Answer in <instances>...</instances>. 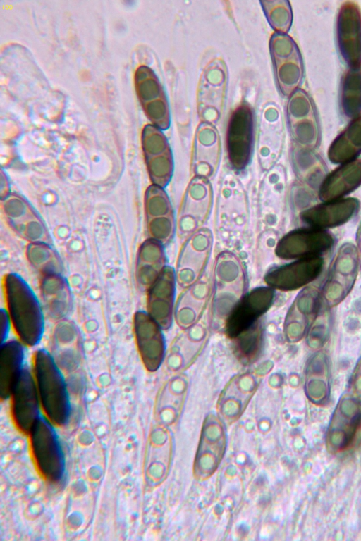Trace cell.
Here are the masks:
<instances>
[{"label":"cell","instance_id":"obj_1","mask_svg":"<svg viewBox=\"0 0 361 541\" xmlns=\"http://www.w3.org/2000/svg\"><path fill=\"white\" fill-rule=\"evenodd\" d=\"M4 285L6 311L20 341L27 346L37 345L44 330V314L37 296L16 273L7 274Z\"/></svg>","mask_w":361,"mask_h":541},{"label":"cell","instance_id":"obj_2","mask_svg":"<svg viewBox=\"0 0 361 541\" xmlns=\"http://www.w3.org/2000/svg\"><path fill=\"white\" fill-rule=\"evenodd\" d=\"M212 285L211 325L215 330H220L224 328L247 287L244 267L234 254L226 251L218 255Z\"/></svg>","mask_w":361,"mask_h":541},{"label":"cell","instance_id":"obj_3","mask_svg":"<svg viewBox=\"0 0 361 541\" xmlns=\"http://www.w3.org/2000/svg\"><path fill=\"white\" fill-rule=\"evenodd\" d=\"M34 377L41 405L49 421L62 425L67 423L71 405L63 376L51 354L39 349L34 357Z\"/></svg>","mask_w":361,"mask_h":541},{"label":"cell","instance_id":"obj_4","mask_svg":"<svg viewBox=\"0 0 361 541\" xmlns=\"http://www.w3.org/2000/svg\"><path fill=\"white\" fill-rule=\"evenodd\" d=\"M360 270L357 247L350 242L343 243L329 268L321 295L327 307L340 304L353 289Z\"/></svg>","mask_w":361,"mask_h":541},{"label":"cell","instance_id":"obj_5","mask_svg":"<svg viewBox=\"0 0 361 541\" xmlns=\"http://www.w3.org/2000/svg\"><path fill=\"white\" fill-rule=\"evenodd\" d=\"M269 49L279 91L283 96L290 97L303 79L304 66L300 50L289 35L277 32L270 39Z\"/></svg>","mask_w":361,"mask_h":541},{"label":"cell","instance_id":"obj_6","mask_svg":"<svg viewBox=\"0 0 361 541\" xmlns=\"http://www.w3.org/2000/svg\"><path fill=\"white\" fill-rule=\"evenodd\" d=\"M29 434L34 459L41 474L50 482H59L64 473V457L51 424L39 416Z\"/></svg>","mask_w":361,"mask_h":541},{"label":"cell","instance_id":"obj_7","mask_svg":"<svg viewBox=\"0 0 361 541\" xmlns=\"http://www.w3.org/2000/svg\"><path fill=\"white\" fill-rule=\"evenodd\" d=\"M212 187L207 178L195 176L184 194L177 219L180 237H190L202 229L212 206Z\"/></svg>","mask_w":361,"mask_h":541},{"label":"cell","instance_id":"obj_8","mask_svg":"<svg viewBox=\"0 0 361 541\" xmlns=\"http://www.w3.org/2000/svg\"><path fill=\"white\" fill-rule=\"evenodd\" d=\"M286 118L293 143L312 149L319 146V120L314 104L306 92L298 89L289 97Z\"/></svg>","mask_w":361,"mask_h":541},{"label":"cell","instance_id":"obj_9","mask_svg":"<svg viewBox=\"0 0 361 541\" xmlns=\"http://www.w3.org/2000/svg\"><path fill=\"white\" fill-rule=\"evenodd\" d=\"M255 116L247 104L238 106L231 113L227 126L226 147L231 166L243 170L249 163L255 140Z\"/></svg>","mask_w":361,"mask_h":541},{"label":"cell","instance_id":"obj_10","mask_svg":"<svg viewBox=\"0 0 361 541\" xmlns=\"http://www.w3.org/2000/svg\"><path fill=\"white\" fill-rule=\"evenodd\" d=\"M212 248V235L208 229L202 228L187 238L179 251L175 271L179 287L186 288L203 275Z\"/></svg>","mask_w":361,"mask_h":541},{"label":"cell","instance_id":"obj_11","mask_svg":"<svg viewBox=\"0 0 361 541\" xmlns=\"http://www.w3.org/2000/svg\"><path fill=\"white\" fill-rule=\"evenodd\" d=\"M211 325L207 316L175 337L164 358L170 371L180 373L196 361L209 340Z\"/></svg>","mask_w":361,"mask_h":541},{"label":"cell","instance_id":"obj_12","mask_svg":"<svg viewBox=\"0 0 361 541\" xmlns=\"http://www.w3.org/2000/svg\"><path fill=\"white\" fill-rule=\"evenodd\" d=\"M336 237L327 230L300 228L290 231L278 242L275 253L281 259H299L321 256L330 250Z\"/></svg>","mask_w":361,"mask_h":541},{"label":"cell","instance_id":"obj_13","mask_svg":"<svg viewBox=\"0 0 361 541\" xmlns=\"http://www.w3.org/2000/svg\"><path fill=\"white\" fill-rule=\"evenodd\" d=\"M1 208L6 221L21 237L30 243L51 244L50 235L44 222L23 197L8 194L1 199Z\"/></svg>","mask_w":361,"mask_h":541},{"label":"cell","instance_id":"obj_14","mask_svg":"<svg viewBox=\"0 0 361 541\" xmlns=\"http://www.w3.org/2000/svg\"><path fill=\"white\" fill-rule=\"evenodd\" d=\"M135 87L142 108L152 124L160 130L170 125V111L164 89L148 67H139L135 74Z\"/></svg>","mask_w":361,"mask_h":541},{"label":"cell","instance_id":"obj_15","mask_svg":"<svg viewBox=\"0 0 361 541\" xmlns=\"http://www.w3.org/2000/svg\"><path fill=\"white\" fill-rule=\"evenodd\" d=\"M141 142L153 185L164 187L171 178L173 168L172 152L165 135L154 125H147L142 132Z\"/></svg>","mask_w":361,"mask_h":541},{"label":"cell","instance_id":"obj_16","mask_svg":"<svg viewBox=\"0 0 361 541\" xmlns=\"http://www.w3.org/2000/svg\"><path fill=\"white\" fill-rule=\"evenodd\" d=\"M11 412L17 427L30 433L39 417V397L35 377L25 366L17 378L10 394Z\"/></svg>","mask_w":361,"mask_h":541},{"label":"cell","instance_id":"obj_17","mask_svg":"<svg viewBox=\"0 0 361 541\" xmlns=\"http://www.w3.org/2000/svg\"><path fill=\"white\" fill-rule=\"evenodd\" d=\"M339 52L350 68L361 66V11L353 1L341 6L336 20Z\"/></svg>","mask_w":361,"mask_h":541},{"label":"cell","instance_id":"obj_18","mask_svg":"<svg viewBox=\"0 0 361 541\" xmlns=\"http://www.w3.org/2000/svg\"><path fill=\"white\" fill-rule=\"evenodd\" d=\"M226 87V67L222 61L211 62L203 72L198 89V109L204 123L212 124L219 117Z\"/></svg>","mask_w":361,"mask_h":541},{"label":"cell","instance_id":"obj_19","mask_svg":"<svg viewBox=\"0 0 361 541\" xmlns=\"http://www.w3.org/2000/svg\"><path fill=\"white\" fill-rule=\"evenodd\" d=\"M145 211L150 238L162 244L169 242L176 230V221L170 200L163 187L152 185L145 195Z\"/></svg>","mask_w":361,"mask_h":541},{"label":"cell","instance_id":"obj_20","mask_svg":"<svg viewBox=\"0 0 361 541\" xmlns=\"http://www.w3.org/2000/svg\"><path fill=\"white\" fill-rule=\"evenodd\" d=\"M321 292L314 285L304 287L295 297L285 318L283 333L286 340L295 343L309 330L319 309Z\"/></svg>","mask_w":361,"mask_h":541},{"label":"cell","instance_id":"obj_21","mask_svg":"<svg viewBox=\"0 0 361 541\" xmlns=\"http://www.w3.org/2000/svg\"><path fill=\"white\" fill-rule=\"evenodd\" d=\"M324 266V260L321 256L305 257L269 270L264 280L273 289L294 290L314 281Z\"/></svg>","mask_w":361,"mask_h":541},{"label":"cell","instance_id":"obj_22","mask_svg":"<svg viewBox=\"0 0 361 541\" xmlns=\"http://www.w3.org/2000/svg\"><path fill=\"white\" fill-rule=\"evenodd\" d=\"M160 325L143 311L133 316V330L137 347L145 367L157 371L165 358V343Z\"/></svg>","mask_w":361,"mask_h":541},{"label":"cell","instance_id":"obj_23","mask_svg":"<svg viewBox=\"0 0 361 541\" xmlns=\"http://www.w3.org/2000/svg\"><path fill=\"white\" fill-rule=\"evenodd\" d=\"M274 297V289L269 286L256 287L244 296L226 322L224 329L227 335L235 338L249 328L270 308Z\"/></svg>","mask_w":361,"mask_h":541},{"label":"cell","instance_id":"obj_24","mask_svg":"<svg viewBox=\"0 0 361 541\" xmlns=\"http://www.w3.org/2000/svg\"><path fill=\"white\" fill-rule=\"evenodd\" d=\"M360 208L357 198H342L306 208L300 212L299 219L306 227L326 230L346 223L357 215Z\"/></svg>","mask_w":361,"mask_h":541},{"label":"cell","instance_id":"obj_25","mask_svg":"<svg viewBox=\"0 0 361 541\" xmlns=\"http://www.w3.org/2000/svg\"><path fill=\"white\" fill-rule=\"evenodd\" d=\"M257 130V151L262 168L274 167L281 152L284 132L276 107L269 104L262 110Z\"/></svg>","mask_w":361,"mask_h":541},{"label":"cell","instance_id":"obj_26","mask_svg":"<svg viewBox=\"0 0 361 541\" xmlns=\"http://www.w3.org/2000/svg\"><path fill=\"white\" fill-rule=\"evenodd\" d=\"M176 282L175 271L166 266L148 289L147 313L162 330L169 329L172 323Z\"/></svg>","mask_w":361,"mask_h":541},{"label":"cell","instance_id":"obj_27","mask_svg":"<svg viewBox=\"0 0 361 541\" xmlns=\"http://www.w3.org/2000/svg\"><path fill=\"white\" fill-rule=\"evenodd\" d=\"M212 287L209 276L203 275L179 295L174 306L173 316L180 328H189L202 318L212 296Z\"/></svg>","mask_w":361,"mask_h":541},{"label":"cell","instance_id":"obj_28","mask_svg":"<svg viewBox=\"0 0 361 541\" xmlns=\"http://www.w3.org/2000/svg\"><path fill=\"white\" fill-rule=\"evenodd\" d=\"M221 156V142L216 128L201 123L197 129L193 146L192 170L195 176L209 178L216 173Z\"/></svg>","mask_w":361,"mask_h":541},{"label":"cell","instance_id":"obj_29","mask_svg":"<svg viewBox=\"0 0 361 541\" xmlns=\"http://www.w3.org/2000/svg\"><path fill=\"white\" fill-rule=\"evenodd\" d=\"M360 185L361 157H359L328 173L319 186L317 197L322 202L340 199Z\"/></svg>","mask_w":361,"mask_h":541},{"label":"cell","instance_id":"obj_30","mask_svg":"<svg viewBox=\"0 0 361 541\" xmlns=\"http://www.w3.org/2000/svg\"><path fill=\"white\" fill-rule=\"evenodd\" d=\"M290 161L300 182L307 189L317 194L320 185L328 174V168L322 157L314 149L293 142Z\"/></svg>","mask_w":361,"mask_h":541},{"label":"cell","instance_id":"obj_31","mask_svg":"<svg viewBox=\"0 0 361 541\" xmlns=\"http://www.w3.org/2000/svg\"><path fill=\"white\" fill-rule=\"evenodd\" d=\"M165 261L161 242L149 238L141 244L135 270L136 279L140 287L149 289L166 267Z\"/></svg>","mask_w":361,"mask_h":541},{"label":"cell","instance_id":"obj_32","mask_svg":"<svg viewBox=\"0 0 361 541\" xmlns=\"http://www.w3.org/2000/svg\"><path fill=\"white\" fill-rule=\"evenodd\" d=\"M24 344L18 340H6L1 344L0 396L2 399L10 397L12 387L25 367Z\"/></svg>","mask_w":361,"mask_h":541},{"label":"cell","instance_id":"obj_33","mask_svg":"<svg viewBox=\"0 0 361 541\" xmlns=\"http://www.w3.org/2000/svg\"><path fill=\"white\" fill-rule=\"evenodd\" d=\"M361 154V116L353 119L334 139L328 149V158L334 164L356 159Z\"/></svg>","mask_w":361,"mask_h":541},{"label":"cell","instance_id":"obj_34","mask_svg":"<svg viewBox=\"0 0 361 541\" xmlns=\"http://www.w3.org/2000/svg\"><path fill=\"white\" fill-rule=\"evenodd\" d=\"M329 373V363L324 352H317L310 358L305 368V388L312 401L320 402L326 397Z\"/></svg>","mask_w":361,"mask_h":541},{"label":"cell","instance_id":"obj_35","mask_svg":"<svg viewBox=\"0 0 361 541\" xmlns=\"http://www.w3.org/2000/svg\"><path fill=\"white\" fill-rule=\"evenodd\" d=\"M340 104L345 117L354 119L361 116V66L349 68L341 86Z\"/></svg>","mask_w":361,"mask_h":541},{"label":"cell","instance_id":"obj_36","mask_svg":"<svg viewBox=\"0 0 361 541\" xmlns=\"http://www.w3.org/2000/svg\"><path fill=\"white\" fill-rule=\"evenodd\" d=\"M260 3L269 23L276 32L287 34L293 20L289 1H262Z\"/></svg>","mask_w":361,"mask_h":541},{"label":"cell","instance_id":"obj_37","mask_svg":"<svg viewBox=\"0 0 361 541\" xmlns=\"http://www.w3.org/2000/svg\"><path fill=\"white\" fill-rule=\"evenodd\" d=\"M262 338V330L259 321L235 337V349L241 361L247 363L256 357L260 349Z\"/></svg>","mask_w":361,"mask_h":541},{"label":"cell","instance_id":"obj_38","mask_svg":"<svg viewBox=\"0 0 361 541\" xmlns=\"http://www.w3.org/2000/svg\"><path fill=\"white\" fill-rule=\"evenodd\" d=\"M49 245L42 242H31L27 249V257L33 265L45 271L47 275L58 274L59 260Z\"/></svg>","mask_w":361,"mask_h":541},{"label":"cell","instance_id":"obj_39","mask_svg":"<svg viewBox=\"0 0 361 541\" xmlns=\"http://www.w3.org/2000/svg\"><path fill=\"white\" fill-rule=\"evenodd\" d=\"M11 325V321L7 311L4 309H1V343L6 341L7 337L9 334Z\"/></svg>","mask_w":361,"mask_h":541},{"label":"cell","instance_id":"obj_40","mask_svg":"<svg viewBox=\"0 0 361 541\" xmlns=\"http://www.w3.org/2000/svg\"><path fill=\"white\" fill-rule=\"evenodd\" d=\"M352 383L355 392L361 395V358L355 366Z\"/></svg>","mask_w":361,"mask_h":541},{"label":"cell","instance_id":"obj_41","mask_svg":"<svg viewBox=\"0 0 361 541\" xmlns=\"http://www.w3.org/2000/svg\"><path fill=\"white\" fill-rule=\"evenodd\" d=\"M355 245L357 247V251H358L359 259H360V270L361 271V224L360 223L356 233V244Z\"/></svg>","mask_w":361,"mask_h":541},{"label":"cell","instance_id":"obj_42","mask_svg":"<svg viewBox=\"0 0 361 541\" xmlns=\"http://www.w3.org/2000/svg\"><path fill=\"white\" fill-rule=\"evenodd\" d=\"M360 224H361V222H360Z\"/></svg>","mask_w":361,"mask_h":541}]
</instances>
